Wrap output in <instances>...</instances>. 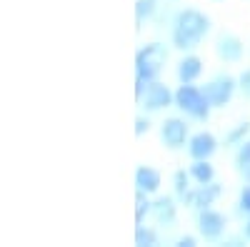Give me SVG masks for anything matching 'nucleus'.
<instances>
[{
  "mask_svg": "<svg viewBox=\"0 0 250 247\" xmlns=\"http://www.w3.org/2000/svg\"><path fill=\"white\" fill-rule=\"evenodd\" d=\"M155 8H158L155 0H135V20H138V23H143V20L153 18Z\"/></svg>",
  "mask_w": 250,
  "mask_h": 247,
  "instance_id": "nucleus-20",
  "label": "nucleus"
},
{
  "mask_svg": "<svg viewBox=\"0 0 250 247\" xmlns=\"http://www.w3.org/2000/svg\"><path fill=\"white\" fill-rule=\"evenodd\" d=\"M235 168H238V172L250 182V140H248V142H243V145L238 148V155H235Z\"/></svg>",
  "mask_w": 250,
  "mask_h": 247,
  "instance_id": "nucleus-15",
  "label": "nucleus"
},
{
  "mask_svg": "<svg viewBox=\"0 0 250 247\" xmlns=\"http://www.w3.org/2000/svg\"><path fill=\"white\" fill-rule=\"evenodd\" d=\"M190 172H185V170H178L175 175H173V188H175V195L180 197V200H185V195L190 192L193 188H190Z\"/></svg>",
  "mask_w": 250,
  "mask_h": 247,
  "instance_id": "nucleus-17",
  "label": "nucleus"
},
{
  "mask_svg": "<svg viewBox=\"0 0 250 247\" xmlns=\"http://www.w3.org/2000/svg\"><path fill=\"white\" fill-rule=\"evenodd\" d=\"M178 245H180V247H193V245H195V237H190V235H188V237H180Z\"/></svg>",
  "mask_w": 250,
  "mask_h": 247,
  "instance_id": "nucleus-24",
  "label": "nucleus"
},
{
  "mask_svg": "<svg viewBox=\"0 0 250 247\" xmlns=\"http://www.w3.org/2000/svg\"><path fill=\"white\" fill-rule=\"evenodd\" d=\"M210 30V18L198 8H185L175 15L173 23V45L178 50H193L203 43V38Z\"/></svg>",
  "mask_w": 250,
  "mask_h": 247,
  "instance_id": "nucleus-1",
  "label": "nucleus"
},
{
  "mask_svg": "<svg viewBox=\"0 0 250 247\" xmlns=\"http://www.w3.org/2000/svg\"><path fill=\"white\" fill-rule=\"evenodd\" d=\"M215 53L223 63H240L243 60V53H245V45L243 40L233 33H223L215 43Z\"/></svg>",
  "mask_w": 250,
  "mask_h": 247,
  "instance_id": "nucleus-9",
  "label": "nucleus"
},
{
  "mask_svg": "<svg viewBox=\"0 0 250 247\" xmlns=\"http://www.w3.org/2000/svg\"><path fill=\"white\" fill-rule=\"evenodd\" d=\"M238 80L230 77V75H215L210 82H205V88L203 93L208 95V100H210V105L213 108H225L228 102L233 100L235 90H238Z\"/></svg>",
  "mask_w": 250,
  "mask_h": 247,
  "instance_id": "nucleus-4",
  "label": "nucleus"
},
{
  "mask_svg": "<svg viewBox=\"0 0 250 247\" xmlns=\"http://www.w3.org/2000/svg\"><path fill=\"white\" fill-rule=\"evenodd\" d=\"M225 225H228L225 215L215 212L213 208H205V210H200V215H198V230H200V235H203L205 240H210V242L223 237Z\"/></svg>",
  "mask_w": 250,
  "mask_h": 247,
  "instance_id": "nucleus-6",
  "label": "nucleus"
},
{
  "mask_svg": "<svg viewBox=\"0 0 250 247\" xmlns=\"http://www.w3.org/2000/svg\"><path fill=\"white\" fill-rule=\"evenodd\" d=\"M190 177L198 182V185H208V182H213L215 180V168L208 160H193V165H190Z\"/></svg>",
  "mask_w": 250,
  "mask_h": 247,
  "instance_id": "nucleus-14",
  "label": "nucleus"
},
{
  "mask_svg": "<svg viewBox=\"0 0 250 247\" xmlns=\"http://www.w3.org/2000/svg\"><path fill=\"white\" fill-rule=\"evenodd\" d=\"M160 188V172L155 168H150V165H140V168L135 170V190H143V192H158Z\"/></svg>",
  "mask_w": 250,
  "mask_h": 247,
  "instance_id": "nucleus-12",
  "label": "nucleus"
},
{
  "mask_svg": "<svg viewBox=\"0 0 250 247\" xmlns=\"http://www.w3.org/2000/svg\"><path fill=\"white\" fill-rule=\"evenodd\" d=\"M150 208H153V202L148 200V192L135 190V225H143V220L150 212Z\"/></svg>",
  "mask_w": 250,
  "mask_h": 247,
  "instance_id": "nucleus-16",
  "label": "nucleus"
},
{
  "mask_svg": "<svg viewBox=\"0 0 250 247\" xmlns=\"http://www.w3.org/2000/svg\"><path fill=\"white\" fill-rule=\"evenodd\" d=\"M165 63H168V50H165L163 43L145 45L135 55V77H140L145 82H153L163 73Z\"/></svg>",
  "mask_w": 250,
  "mask_h": 247,
  "instance_id": "nucleus-3",
  "label": "nucleus"
},
{
  "mask_svg": "<svg viewBox=\"0 0 250 247\" xmlns=\"http://www.w3.org/2000/svg\"><path fill=\"white\" fill-rule=\"evenodd\" d=\"M245 237H248V240H250V220H248V222H245Z\"/></svg>",
  "mask_w": 250,
  "mask_h": 247,
  "instance_id": "nucleus-25",
  "label": "nucleus"
},
{
  "mask_svg": "<svg viewBox=\"0 0 250 247\" xmlns=\"http://www.w3.org/2000/svg\"><path fill=\"white\" fill-rule=\"evenodd\" d=\"M135 245H140V247H153V245H158L155 230L145 228V225H138V228H135Z\"/></svg>",
  "mask_w": 250,
  "mask_h": 247,
  "instance_id": "nucleus-19",
  "label": "nucleus"
},
{
  "mask_svg": "<svg viewBox=\"0 0 250 247\" xmlns=\"http://www.w3.org/2000/svg\"><path fill=\"white\" fill-rule=\"evenodd\" d=\"M218 150V140L210 133H198L188 140V152L193 160H210Z\"/></svg>",
  "mask_w": 250,
  "mask_h": 247,
  "instance_id": "nucleus-10",
  "label": "nucleus"
},
{
  "mask_svg": "<svg viewBox=\"0 0 250 247\" xmlns=\"http://www.w3.org/2000/svg\"><path fill=\"white\" fill-rule=\"evenodd\" d=\"M160 137L165 142V148L170 150H180L188 140V122L180 117H168L160 125Z\"/></svg>",
  "mask_w": 250,
  "mask_h": 247,
  "instance_id": "nucleus-7",
  "label": "nucleus"
},
{
  "mask_svg": "<svg viewBox=\"0 0 250 247\" xmlns=\"http://www.w3.org/2000/svg\"><path fill=\"white\" fill-rule=\"evenodd\" d=\"M220 192H223V188L213 180V182H208V185H200V188H195V190H190L185 195V205H190V208H195V210H205V208H213L215 205V200L220 197Z\"/></svg>",
  "mask_w": 250,
  "mask_h": 247,
  "instance_id": "nucleus-8",
  "label": "nucleus"
},
{
  "mask_svg": "<svg viewBox=\"0 0 250 247\" xmlns=\"http://www.w3.org/2000/svg\"><path fill=\"white\" fill-rule=\"evenodd\" d=\"M148 128H150V122L145 120V117H138V120H135V135H143V133H148Z\"/></svg>",
  "mask_w": 250,
  "mask_h": 247,
  "instance_id": "nucleus-23",
  "label": "nucleus"
},
{
  "mask_svg": "<svg viewBox=\"0 0 250 247\" xmlns=\"http://www.w3.org/2000/svg\"><path fill=\"white\" fill-rule=\"evenodd\" d=\"M175 105L193 120L205 122L210 117V100L203 93V88L193 85V82H180V88L175 90Z\"/></svg>",
  "mask_w": 250,
  "mask_h": 247,
  "instance_id": "nucleus-2",
  "label": "nucleus"
},
{
  "mask_svg": "<svg viewBox=\"0 0 250 247\" xmlns=\"http://www.w3.org/2000/svg\"><path fill=\"white\" fill-rule=\"evenodd\" d=\"M238 85H240L243 95H248V97H250V70H243V75L238 77Z\"/></svg>",
  "mask_w": 250,
  "mask_h": 247,
  "instance_id": "nucleus-22",
  "label": "nucleus"
},
{
  "mask_svg": "<svg viewBox=\"0 0 250 247\" xmlns=\"http://www.w3.org/2000/svg\"><path fill=\"white\" fill-rule=\"evenodd\" d=\"M150 212H153L155 222H158V225H165V228H173L175 220H178V208H175V200H173V197H168V195H165V197H158V200L153 202Z\"/></svg>",
  "mask_w": 250,
  "mask_h": 247,
  "instance_id": "nucleus-11",
  "label": "nucleus"
},
{
  "mask_svg": "<svg viewBox=\"0 0 250 247\" xmlns=\"http://www.w3.org/2000/svg\"><path fill=\"white\" fill-rule=\"evenodd\" d=\"M203 75V60L198 55H185L178 63V80L180 82H195Z\"/></svg>",
  "mask_w": 250,
  "mask_h": 247,
  "instance_id": "nucleus-13",
  "label": "nucleus"
},
{
  "mask_svg": "<svg viewBox=\"0 0 250 247\" xmlns=\"http://www.w3.org/2000/svg\"><path fill=\"white\" fill-rule=\"evenodd\" d=\"M238 208H240L243 212H248V215H250V185H245V188H243L240 200H238Z\"/></svg>",
  "mask_w": 250,
  "mask_h": 247,
  "instance_id": "nucleus-21",
  "label": "nucleus"
},
{
  "mask_svg": "<svg viewBox=\"0 0 250 247\" xmlns=\"http://www.w3.org/2000/svg\"><path fill=\"white\" fill-rule=\"evenodd\" d=\"M138 102H140V105L148 110V113H158V110H163V108L173 105V102H175V93H170L168 85H163V82L153 80V82H148V85H145V93H143V97H140Z\"/></svg>",
  "mask_w": 250,
  "mask_h": 247,
  "instance_id": "nucleus-5",
  "label": "nucleus"
},
{
  "mask_svg": "<svg viewBox=\"0 0 250 247\" xmlns=\"http://www.w3.org/2000/svg\"><path fill=\"white\" fill-rule=\"evenodd\" d=\"M248 133H250V125H248V122H240V125H235L230 133L225 135V145H228V148H233V145H243L245 137H248Z\"/></svg>",
  "mask_w": 250,
  "mask_h": 247,
  "instance_id": "nucleus-18",
  "label": "nucleus"
}]
</instances>
